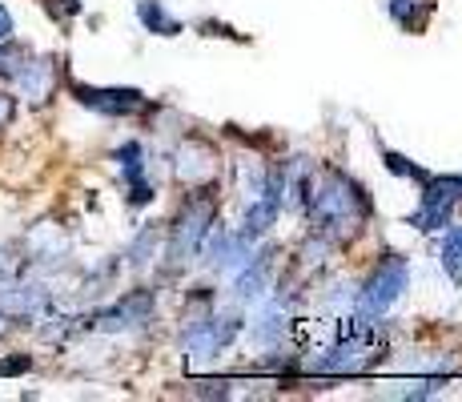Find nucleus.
Masks as SVG:
<instances>
[{"label": "nucleus", "instance_id": "obj_1", "mask_svg": "<svg viewBox=\"0 0 462 402\" xmlns=\"http://www.w3.org/2000/svg\"><path fill=\"white\" fill-rule=\"evenodd\" d=\"M301 210L314 221V229L330 241H350L362 234L374 205L366 190L342 169H318L314 177H301Z\"/></svg>", "mask_w": 462, "mask_h": 402}, {"label": "nucleus", "instance_id": "obj_2", "mask_svg": "<svg viewBox=\"0 0 462 402\" xmlns=\"http://www.w3.org/2000/svg\"><path fill=\"white\" fill-rule=\"evenodd\" d=\"M406 285H411V257L406 254H386L374 270H370V278L362 282L358 302H354V322L378 326L382 314H386V310L406 294Z\"/></svg>", "mask_w": 462, "mask_h": 402}, {"label": "nucleus", "instance_id": "obj_3", "mask_svg": "<svg viewBox=\"0 0 462 402\" xmlns=\"http://www.w3.org/2000/svg\"><path fill=\"white\" fill-rule=\"evenodd\" d=\"M213 218H217V210H213L209 198H189V201L181 205L173 229H169V246H165L169 270H177V266H189L193 257H201V246H206V238H209V229H213Z\"/></svg>", "mask_w": 462, "mask_h": 402}, {"label": "nucleus", "instance_id": "obj_4", "mask_svg": "<svg viewBox=\"0 0 462 402\" xmlns=\"http://www.w3.org/2000/svg\"><path fill=\"white\" fill-rule=\"evenodd\" d=\"M419 210L411 213V226L422 234H439L455 221V210L462 205V173H430L419 185Z\"/></svg>", "mask_w": 462, "mask_h": 402}, {"label": "nucleus", "instance_id": "obj_5", "mask_svg": "<svg viewBox=\"0 0 462 402\" xmlns=\"http://www.w3.org/2000/svg\"><path fill=\"white\" fill-rule=\"evenodd\" d=\"M69 93H73L77 105L101 113V117H133V113H145L149 109V97L141 93V89H129V85L101 89V85H81V80H73V85H69Z\"/></svg>", "mask_w": 462, "mask_h": 402}, {"label": "nucleus", "instance_id": "obj_6", "mask_svg": "<svg viewBox=\"0 0 462 402\" xmlns=\"http://www.w3.org/2000/svg\"><path fill=\"white\" fill-rule=\"evenodd\" d=\"M153 290H133L113 306H101L85 318V330H101V334H125L133 326H145L153 318Z\"/></svg>", "mask_w": 462, "mask_h": 402}, {"label": "nucleus", "instance_id": "obj_7", "mask_svg": "<svg viewBox=\"0 0 462 402\" xmlns=\"http://www.w3.org/2000/svg\"><path fill=\"white\" fill-rule=\"evenodd\" d=\"M237 330H242V318L237 314H206V318L189 322V326L181 330V342L189 354L209 359V354H221L229 342H234Z\"/></svg>", "mask_w": 462, "mask_h": 402}, {"label": "nucleus", "instance_id": "obj_8", "mask_svg": "<svg viewBox=\"0 0 462 402\" xmlns=\"http://www.w3.org/2000/svg\"><path fill=\"white\" fill-rule=\"evenodd\" d=\"M8 80H13V89L24 97V101L41 105V101H49L52 89H57V61L52 57L21 61V65L8 69Z\"/></svg>", "mask_w": 462, "mask_h": 402}, {"label": "nucleus", "instance_id": "obj_9", "mask_svg": "<svg viewBox=\"0 0 462 402\" xmlns=\"http://www.w3.org/2000/svg\"><path fill=\"white\" fill-rule=\"evenodd\" d=\"M113 161L121 165V177H125V185H129L133 210H141V205H149L157 198L153 182H149V161H145V145H141V141H125V145L113 154Z\"/></svg>", "mask_w": 462, "mask_h": 402}, {"label": "nucleus", "instance_id": "obj_10", "mask_svg": "<svg viewBox=\"0 0 462 402\" xmlns=\"http://www.w3.org/2000/svg\"><path fill=\"white\" fill-rule=\"evenodd\" d=\"M49 310V294L41 285H8L0 290V314L8 322H32Z\"/></svg>", "mask_w": 462, "mask_h": 402}, {"label": "nucleus", "instance_id": "obj_11", "mask_svg": "<svg viewBox=\"0 0 462 402\" xmlns=\"http://www.w3.org/2000/svg\"><path fill=\"white\" fill-rule=\"evenodd\" d=\"M213 173H217V161H213L209 145L185 141V145L177 149V177H181L185 185H206V182H213Z\"/></svg>", "mask_w": 462, "mask_h": 402}, {"label": "nucleus", "instance_id": "obj_12", "mask_svg": "<svg viewBox=\"0 0 462 402\" xmlns=\"http://www.w3.org/2000/svg\"><path fill=\"white\" fill-rule=\"evenodd\" d=\"M234 290H237V302H257L265 290H270V254H265V249L262 254H250L242 262Z\"/></svg>", "mask_w": 462, "mask_h": 402}, {"label": "nucleus", "instance_id": "obj_13", "mask_svg": "<svg viewBox=\"0 0 462 402\" xmlns=\"http://www.w3.org/2000/svg\"><path fill=\"white\" fill-rule=\"evenodd\" d=\"M137 21L145 24L149 33H157V37H177V33H181V24L165 13L162 0H137Z\"/></svg>", "mask_w": 462, "mask_h": 402}, {"label": "nucleus", "instance_id": "obj_14", "mask_svg": "<svg viewBox=\"0 0 462 402\" xmlns=\"http://www.w3.org/2000/svg\"><path fill=\"white\" fill-rule=\"evenodd\" d=\"M282 334H286V310H278V302H270V306H265V314L257 318V326H254V338L262 346H278L282 342Z\"/></svg>", "mask_w": 462, "mask_h": 402}, {"label": "nucleus", "instance_id": "obj_15", "mask_svg": "<svg viewBox=\"0 0 462 402\" xmlns=\"http://www.w3.org/2000/svg\"><path fill=\"white\" fill-rule=\"evenodd\" d=\"M382 165H386L394 177H406V182H414V185H422L426 177H430V169L414 165L406 154H398V149H386V145H382Z\"/></svg>", "mask_w": 462, "mask_h": 402}, {"label": "nucleus", "instance_id": "obj_16", "mask_svg": "<svg viewBox=\"0 0 462 402\" xmlns=\"http://www.w3.org/2000/svg\"><path fill=\"white\" fill-rule=\"evenodd\" d=\"M439 262H442V270H447V278L455 282V285H462V246H458V238L450 234V229H442Z\"/></svg>", "mask_w": 462, "mask_h": 402}, {"label": "nucleus", "instance_id": "obj_17", "mask_svg": "<svg viewBox=\"0 0 462 402\" xmlns=\"http://www.w3.org/2000/svg\"><path fill=\"white\" fill-rule=\"evenodd\" d=\"M390 16H394L406 33H422L426 21H430V13H414V0H390Z\"/></svg>", "mask_w": 462, "mask_h": 402}, {"label": "nucleus", "instance_id": "obj_18", "mask_svg": "<svg viewBox=\"0 0 462 402\" xmlns=\"http://www.w3.org/2000/svg\"><path fill=\"white\" fill-rule=\"evenodd\" d=\"M32 370L29 354H13V359H0V379H21V374Z\"/></svg>", "mask_w": 462, "mask_h": 402}, {"label": "nucleus", "instance_id": "obj_19", "mask_svg": "<svg viewBox=\"0 0 462 402\" xmlns=\"http://www.w3.org/2000/svg\"><path fill=\"white\" fill-rule=\"evenodd\" d=\"M153 229H141V238L137 241H133V266H137V270H145V262H149V257L145 254H153Z\"/></svg>", "mask_w": 462, "mask_h": 402}, {"label": "nucleus", "instance_id": "obj_20", "mask_svg": "<svg viewBox=\"0 0 462 402\" xmlns=\"http://www.w3.org/2000/svg\"><path fill=\"white\" fill-rule=\"evenodd\" d=\"M16 274H21V257H16V249L0 246V285H5V282H13Z\"/></svg>", "mask_w": 462, "mask_h": 402}, {"label": "nucleus", "instance_id": "obj_21", "mask_svg": "<svg viewBox=\"0 0 462 402\" xmlns=\"http://www.w3.org/2000/svg\"><path fill=\"white\" fill-rule=\"evenodd\" d=\"M49 13L57 16V21H69V16L81 13V5H77V0H49Z\"/></svg>", "mask_w": 462, "mask_h": 402}, {"label": "nucleus", "instance_id": "obj_22", "mask_svg": "<svg viewBox=\"0 0 462 402\" xmlns=\"http://www.w3.org/2000/svg\"><path fill=\"white\" fill-rule=\"evenodd\" d=\"M13 29H16V24H13V13H8V8L0 5V44L13 41Z\"/></svg>", "mask_w": 462, "mask_h": 402}, {"label": "nucleus", "instance_id": "obj_23", "mask_svg": "<svg viewBox=\"0 0 462 402\" xmlns=\"http://www.w3.org/2000/svg\"><path fill=\"white\" fill-rule=\"evenodd\" d=\"M13 113H16V101L8 93H0V129H5L8 121H13Z\"/></svg>", "mask_w": 462, "mask_h": 402}, {"label": "nucleus", "instance_id": "obj_24", "mask_svg": "<svg viewBox=\"0 0 462 402\" xmlns=\"http://www.w3.org/2000/svg\"><path fill=\"white\" fill-rule=\"evenodd\" d=\"M5 326H8V318H5V314H0V330H5Z\"/></svg>", "mask_w": 462, "mask_h": 402}]
</instances>
